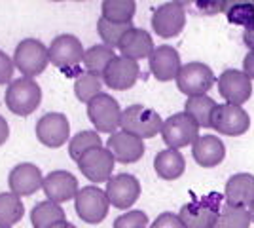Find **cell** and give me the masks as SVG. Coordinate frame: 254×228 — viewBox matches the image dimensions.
Wrapping results in <instances>:
<instances>
[{"label": "cell", "instance_id": "cell-5", "mask_svg": "<svg viewBox=\"0 0 254 228\" xmlns=\"http://www.w3.org/2000/svg\"><path fill=\"white\" fill-rule=\"evenodd\" d=\"M161 137L167 149L180 151L184 147H193V143L199 139V126L188 112H177L163 120Z\"/></svg>", "mask_w": 254, "mask_h": 228}, {"label": "cell", "instance_id": "cell-11", "mask_svg": "<svg viewBox=\"0 0 254 228\" xmlns=\"http://www.w3.org/2000/svg\"><path fill=\"white\" fill-rule=\"evenodd\" d=\"M152 29L161 38H175L186 25V10L182 2H167L152 11Z\"/></svg>", "mask_w": 254, "mask_h": 228}, {"label": "cell", "instance_id": "cell-21", "mask_svg": "<svg viewBox=\"0 0 254 228\" xmlns=\"http://www.w3.org/2000/svg\"><path fill=\"white\" fill-rule=\"evenodd\" d=\"M118 50L124 57H129L133 61H140V59H150V55L154 54L156 46H154V40H152L150 33H146L144 29L133 27L122 38Z\"/></svg>", "mask_w": 254, "mask_h": 228}, {"label": "cell", "instance_id": "cell-31", "mask_svg": "<svg viewBox=\"0 0 254 228\" xmlns=\"http://www.w3.org/2000/svg\"><path fill=\"white\" fill-rule=\"evenodd\" d=\"M99 147H103L99 131L95 130L80 131V133H76L74 137H70V141H68V156L74 162H78L87 151H93V149H99Z\"/></svg>", "mask_w": 254, "mask_h": 228}, {"label": "cell", "instance_id": "cell-1", "mask_svg": "<svg viewBox=\"0 0 254 228\" xmlns=\"http://www.w3.org/2000/svg\"><path fill=\"white\" fill-rule=\"evenodd\" d=\"M42 103V87L34 78L19 76L6 87V107L11 114L31 116Z\"/></svg>", "mask_w": 254, "mask_h": 228}, {"label": "cell", "instance_id": "cell-15", "mask_svg": "<svg viewBox=\"0 0 254 228\" xmlns=\"http://www.w3.org/2000/svg\"><path fill=\"white\" fill-rule=\"evenodd\" d=\"M138 76H140V67L138 61H133L124 55H116L112 59V63L106 67L105 75H103V82L105 86L116 91H126L137 84Z\"/></svg>", "mask_w": 254, "mask_h": 228}, {"label": "cell", "instance_id": "cell-28", "mask_svg": "<svg viewBox=\"0 0 254 228\" xmlns=\"http://www.w3.org/2000/svg\"><path fill=\"white\" fill-rule=\"evenodd\" d=\"M25 215L21 198L13 192H0V227L13 228Z\"/></svg>", "mask_w": 254, "mask_h": 228}, {"label": "cell", "instance_id": "cell-41", "mask_svg": "<svg viewBox=\"0 0 254 228\" xmlns=\"http://www.w3.org/2000/svg\"><path fill=\"white\" fill-rule=\"evenodd\" d=\"M52 228H76L72 223H68V221H63V223H57V225H53Z\"/></svg>", "mask_w": 254, "mask_h": 228}, {"label": "cell", "instance_id": "cell-18", "mask_svg": "<svg viewBox=\"0 0 254 228\" xmlns=\"http://www.w3.org/2000/svg\"><path fill=\"white\" fill-rule=\"evenodd\" d=\"M42 190L50 202L61 206L68 200H74L80 190V185H78V179L70 171L55 169L44 177Z\"/></svg>", "mask_w": 254, "mask_h": 228}, {"label": "cell", "instance_id": "cell-34", "mask_svg": "<svg viewBox=\"0 0 254 228\" xmlns=\"http://www.w3.org/2000/svg\"><path fill=\"white\" fill-rule=\"evenodd\" d=\"M226 17L232 25H254V2H232L226 8Z\"/></svg>", "mask_w": 254, "mask_h": 228}, {"label": "cell", "instance_id": "cell-3", "mask_svg": "<svg viewBox=\"0 0 254 228\" xmlns=\"http://www.w3.org/2000/svg\"><path fill=\"white\" fill-rule=\"evenodd\" d=\"M13 65L27 78L40 76L46 71V67L50 65L48 46L36 38H23L21 42L15 46Z\"/></svg>", "mask_w": 254, "mask_h": 228}, {"label": "cell", "instance_id": "cell-9", "mask_svg": "<svg viewBox=\"0 0 254 228\" xmlns=\"http://www.w3.org/2000/svg\"><path fill=\"white\" fill-rule=\"evenodd\" d=\"M78 169L82 171L85 179H89L91 183H108L114 177V165H116V158L112 156V152L106 147H99L93 151H87L76 162Z\"/></svg>", "mask_w": 254, "mask_h": 228}, {"label": "cell", "instance_id": "cell-26", "mask_svg": "<svg viewBox=\"0 0 254 228\" xmlns=\"http://www.w3.org/2000/svg\"><path fill=\"white\" fill-rule=\"evenodd\" d=\"M66 221L64 209L59 204H53L50 200H44L40 204L32 207L31 211V223L32 228H52L57 223Z\"/></svg>", "mask_w": 254, "mask_h": 228}, {"label": "cell", "instance_id": "cell-37", "mask_svg": "<svg viewBox=\"0 0 254 228\" xmlns=\"http://www.w3.org/2000/svg\"><path fill=\"white\" fill-rule=\"evenodd\" d=\"M13 71H15V65H13V59L8 57L0 50V86L4 84H11V78H13Z\"/></svg>", "mask_w": 254, "mask_h": 228}, {"label": "cell", "instance_id": "cell-40", "mask_svg": "<svg viewBox=\"0 0 254 228\" xmlns=\"http://www.w3.org/2000/svg\"><path fill=\"white\" fill-rule=\"evenodd\" d=\"M243 40H245V44L249 46V50H254V25H251V27L245 29Z\"/></svg>", "mask_w": 254, "mask_h": 228}, {"label": "cell", "instance_id": "cell-12", "mask_svg": "<svg viewBox=\"0 0 254 228\" xmlns=\"http://www.w3.org/2000/svg\"><path fill=\"white\" fill-rule=\"evenodd\" d=\"M218 93L228 105L243 107L253 95V80L237 69H226L218 76Z\"/></svg>", "mask_w": 254, "mask_h": 228}, {"label": "cell", "instance_id": "cell-16", "mask_svg": "<svg viewBox=\"0 0 254 228\" xmlns=\"http://www.w3.org/2000/svg\"><path fill=\"white\" fill-rule=\"evenodd\" d=\"M110 206L116 209H129L135 206V202L140 196V183L135 175L131 173H120L114 175L105 188Z\"/></svg>", "mask_w": 254, "mask_h": 228}, {"label": "cell", "instance_id": "cell-42", "mask_svg": "<svg viewBox=\"0 0 254 228\" xmlns=\"http://www.w3.org/2000/svg\"><path fill=\"white\" fill-rule=\"evenodd\" d=\"M249 213H251V221L254 223V204L251 207H249Z\"/></svg>", "mask_w": 254, "mask_h": 228}, {"label": "cell", "instance_id": "cell-39", "mask_svg": "<svg viewBox=\"0 0 254 228\" xmlns=\"http://www.w3.org/2000/svg\"><path fill=\"white\" fill-rule=\"evenodd\" d=\"M8 139H10V126H8L6 118L0 114V147L8 141Z\"/></svg>", "mask_w": 254, "mask_h": 228}, {"label": "cell", "instance_id": "cell-22", "mask_svg": "<svg viewBox=\"0 0 254 228\" xmlns=\"http://www.w3.org/2000/svg\"><path fill=\"white\" fill-rule=\"evenodd\" d=\"M226 204L235 207H249L254 204V175L235 173L228 179L224 188Z\"/></svg>", "mask_w": 254, "mask_h": 228}, {"label": "cell", "instance_id": "cell-4", "mask_svg": "<svg viewBox=\"0 0 254 228\" xmlns=\"http://www.w3.org/2000/svg\"><path fill=\"white\" fill-rule=\"evenodd\" d=\"M163 120L154 109H148L144 105H129L122 112V128L120 130L127 131L135 135L138 139H152L158 133H161Z\"/></svg>", "mask_w": 254, "mask_h": 228}, {"label": "cell", "instance_id": "cell-27", "mask_svg": "<svg viewBox=\"0 0 254 228\" xmlns=\"http://www.w3.org/2000/svg\"><path fill=\"white\" fill-rule=\"evenodd\" d=\"M218 107V103L209 95L199 97H188L184 112H188L191 118L197 122L199 128H212V114Z\"/></svg>", "mask_w": 254, "mask_h": 228}, {"label": "cell", "instance_id": "cell-6", "mask_svg": "<svg viewBox=\"0 0 254 228\" xmlns=\"http://www.w3.org/2000/svg\"><path fill=\"white\" fill-rule=\"evenodd\" d=\"M122 112L120 103L108 93H99L87 103V116L99 133H116L122 128Z\"/></svg>", "mask_w": 254, "mask_h": 228}, {"label": "cell", "instance_id": "cell-32", "mask_svg": "<svg viewBox=\"0 0 254 228\" xmlns=\"http://www.w3.org/2000/svg\"><path fill=\"white\" fill-rule=\"evenodd\" d=\"M251 213L247 207H235L224 204L214 228H249L251 227Z\"/></svg>", "mask_w": 254, "mask_h": 228}, {"label": "cell", "instance_id": "cell-38", "mask_svg": "<svg viewBox=\"0 0 254 228\" xmlns=\"http://www.w3.org/2000/svg\"><path fill=\"white\" fill-rule=\"evenodd\" d=\"M243 73L251 80H254V50H249V54L243 59Z\"/></svg>", "mask_w": 254, "mask_h": 228}, {"label": "cell", "instance_id": "cell-20", "mask_svg": "<svg viewBox=\"0 0 254 228\" xmlns=\"http://www.w3.org/2000/svg\"><path fill=\"white\" fill-rule=\"evenodd\" d=\"M150 73L159 82H171L177 80L182 63H180L179 52L173 46H158L154 54L150 55Z\"/></svg>", "mask_w": 254, "mask_h": 228}, {"label": "cell", "instance_id": "cell-43", "mask_svg": "<svg viewBox=\"0 0 254 228\" xmlns=\"http://www.w3.org/2000/svg\"><path fill=\"white\" fill-rule=\"evenodd\" d=\"M0 228H4V227H0Z\"/></svg>", "mask_w": 254, "mask_h": 228}, {"label": "cell", "instance_id": "cell-25", "mask_svg": "<svg viewBox=\"0 0 254 228\" xmlns=\"http://www.w3.org/2000/svg\"><path fill=\"white\" fill-rule=\"evenodd\" d=\"M137 11V4L133 0H105L101 4V17L110 23L131 25Z\"/></svg>", "mask_w": 254, "mask_h": 228}, {"label": "cell", "instance_id": "cell-13", "mask_svg": "<svg viewBox=\"0 0 254 228\" xmlns=\"http://www.w3.org/2000/svg\"><path fill=\"white\" fill-rule=\"evenodd\" d=\"M50 52V63L59 69H70L84 61L85 48L82 40L74 34H59L48 46Z\"/></svg>", "mask_w": 254, "mask_h": 228}, {"label": "cell", "instance_id": "cell-24", "mask_svg": "<svg viewBox=\"0 0 254 228\" xmlns=\"http://www.w3.org/2000/svg\"><path fill=\"white\" fill-rule=\"evenodd\" d=\"M154 169L156 173L165 179V181H175L179 179L180 175L184 173L186 169V160L182 156L180 151H175V149H165L156 154L154 158Z\"/></svg>", "mask_w": 254, "mask_h": 228}, {"label": "cell", "instance_id": "cell-19", "mask_svg": "<svg viewBox=\"0 0 254 228\" xmlns=\"http://www.w3.org/2000/svg\"><path fill=\"white\" fill-rule=\"evenodd\" d=\"M106 149L112 152V156L120 163H135L144 156V141L124 130L108 137Z\"/></svg>", "mask_w": 254, "mask_h": 228}, {"label": "cell", "instance_id": "cell-8", "mask_svg": "<svg viewBox=\"0 0 254 228\" xmlns=\"http://www.w3.org/2000/svg\"><path fill=\"white\" fill-rule=\"evenodd\" d=\"M214 82H216V78H214L212 69L199 61H191V63L182 65L179 76H177L179 91L188 97L207 95V91L214 86Z\"/></svg>", "mask_w": 254, "mask_h": 228}, {"label": "cell", "instance_id": "cell-29", "mask_svg": "<svg viewBox=\"0 0 254 228\" xmlns=\"http://www.w3.org/2000/svg\"><path fill=\"white\" fill-rule=\"evenodd\" d=\"M116 57L114 50L108 48L105 44H95L91 48H87L84 54V67L87 73H93V75L103 76L106 71V67L112 63V59Z\"/></svg>", "mask_w": 254, "mask_h": 228}, {"label": "cell", "instance_id": "cell-35", "mask_svg": "<svg viewBox=\"0 0 254 228\" xmlns=\"http://www.w3.org/2000/svg\"><path fill=\"white\" fill-rule=\"evenodd\" d=\"M148 227V215L140 209H131L114 221L112 228H146Z\"/></svg>", "mask_w": 254, "mask_h": 228}, {"label": "cell", "instance_id": "cell-17", "mask_svg": "<svg viewBox=\"0 0 254 228\" xmlns=\"http://www.w3.org/2000/svg\"><path fill=\"white\" fill-rule=\"evenodd\" d=\"M42 169L31 162H21L17 163L8 175V188L10 192L21 196H32L36 190H40L44 185Z\"/></svg>", "mask_w": 254, "mask_h": 228}, {"label": "cell", "instance_id": "cell-7", "mask_svg": "<svg viewBox=\"0 0 254 228\" xmlns=\"http://www.w3.org/2000/svg\"><path fill=\"white\" fill-rule=\"evenodd\" d=\"M76 215L87 225H99L108 215L110 202L105 190H101L97 185L82 186L74 198Z\"/></svg>", "mask_w": 254, "mask_h": 228}, {"label": "cell", "instance_id": "cell-14", "mask_svg": "<svg viewBox=\"0 0 254 228\" xmlns=\"http://www.w3.org/2000/svg\"><path fill=\"white\" fill-rule=\"evenodd\" d=\"M251 128V116L243 107L237 105H218L212 114V130H216L222 135L237 137L243 135Z\"/></svg>", "mask_w": 254, "mask_h": 228}, {"label": "cell", "instance_id": "cell-2", "mask_svg": "<svg viewBox=\"0 0 254 228\" xmlns=\"http://www.w3.org/2000/svg\"><path fill=\"white\" fill-rule=\"evenodd\" d=\"M222 209V194L211 192L180 207L179 217L186 228H214Z\"/></svg>", "mask_w": 254, "mask_h": 228}, {"label": "cell", "instance_id": "cell-36", "mask_svg": "<svg viewBox=\"0 0 254 228\" xmlns=\"http://www.w3.org/2000/svg\"><path fill=\"white\" fill-rule=\"evenodd\" d=\"M150 228H186V225L182 223V219L177 213L165 211V213L158 215V219L150 225Z\"/></svg>", "mask_w": 254, "mask_h": 228}, {"label": "cell", "instance_id": "cell-30", "mask_svg": "<svg viewBox=\"0 0 254 228\" xmlns=\"http://www.w3.org/2000/svg\"><path fill=\"white\" fill-rule=\"evenodd\" d=\"M105 86V82H103V76L99 75H93V73H80V75L76 76L74 80V95L78 101H82V103H89L93 97H97L99 93H103L101 89Z\"/></svg>", "mask_w": 254, "mask_h": 228}, {"label": "cell", "instance_id": "cell-10", "mask_svg": "<svg viewBox=\"0 0 254 228\" xmlns=\"http://www.w3.org/2000/svg\"><path fill=\"white\" fill-rule=\"evenodd\" d=\"M36 139L48 149H59L70 141V122L63 112H46L36 122Z\"/></svg>", "mask_w": 254, "mask_h": 228}, {"label": "cell", "instance_id": "cell-23", "mask_svg": "<svg viewBox=\"0 0 254 228\" xmlns=\"http://www.w3.org/2000/svg\"><path fill=\"white\" fill-rule=\"evenodd\" d=\"M191 156L201 167H214L226 158V147L216 135H201L191 147Z\"/></svg>", "mask_w": 254, "mask_h": 228}, {"label": "cell", "instance_id": "cell-33", "mask_svg": "<svg viewBox=\"0 0 254 228\" xmlns=\"http://www.w3.org/2000/svg\"><path fill=\"white\" fill-rule=\"evenodd\" d=\"M129 29H133V23L131 25H120V23H110L103 19V17H99V21H97V33L101 36V40L105 46L108 48H118L120 42H122V38L126 36V33Z\"/></svg>", "mask_w": 254, "mask_h": 228}]
</instances>
